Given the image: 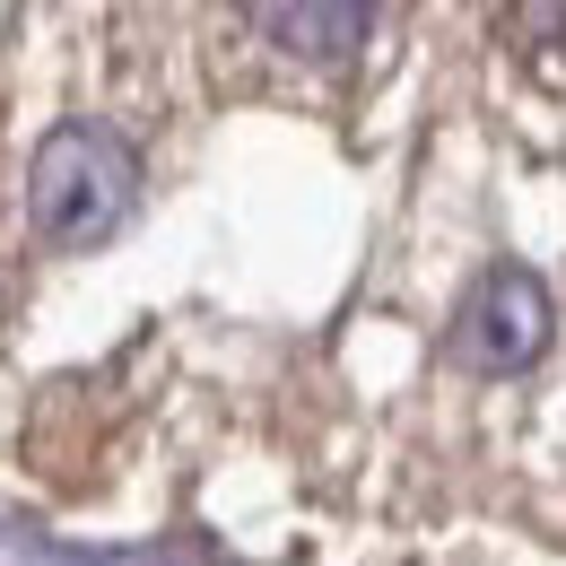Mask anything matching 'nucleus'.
<instances>
[{
	"label": "nucleus",
	"instance_id": "f257e3e1",
	"mask_svg": "<svg viewBox=\"0 0 566 566\" xmlns=\"http://www.w3.org/2000/svg\"><path fill=\"white\" fill-rule=\"evenodd\" d=\"M132 192H140V166H132V148L114 140V132H96V123H62L53 140L35 148V166H27V218H35V235L44 244H105L123 218H132Z\"/></svg>",
	"mask_w": 566,
	"mask_h": 566
},
{
	"label": "nucleus",
	"instance_id": "f03ea898",
	"mask_svg": "<svg viewBox=\"0 0 566 566\" xmlns=\"http://www.w3.org/2000/svg\"><path fill=\"white\" fill-rule=\"evenodd\" d=\"M462 357L471 366H489V375H523L532 357L549 349V287L532 280L523 262H496L489 280L471 287V305H462Z\"/></svg>",
	"mask_w": 566,
	"mask_h": 566
},
{
	"label": "nucleus",
	"instance_id": "7ed1b4c3",
	"mask_svg": "<svg viewBox=\"0 0 566 566\" xmlns=\"http://www.w3.org/2000/svg\"><path fill=\"white\" fill-rule=\"evenodd\" d=\"M253 27L280 44V53H305V62H349L357 44L375 35V9L366 0H262Z\"/></svg>",
	"mask_w": 566,
	"mask_h": 566
}]
</instances>
